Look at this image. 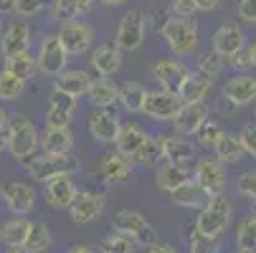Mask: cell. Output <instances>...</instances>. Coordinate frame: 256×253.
I'll return each mask as SVG.
<instances>
[{
  "label": "cell",
  "mask_w": 256,
  "mask_h": 253,
  "mask_svg": "<svg viewBox=\"0 0 256 253\" xmlns=\"http://www.w3.org/2000/svg\"><path fill=\"white\" fill-rule=\"evenodd\" d=\"M23 91H26V81H20L18 76H13L10 71L0 68V99L10 101V99L23 96Z\"/></svg>",
  "instance_id": "cell-40"
},
{
  "label": "cell",
  "mask_w": 256,
  "mask_h": 253,
  "mask_svg": "<svg viewBox=\"0 0 256 253\" xmlns=\"http://www.w3.org/2000/svg\"><path fill=\"white\" fill-rule=\"evenodd\" d=\"M188 248L193 251V253H198V251H218V243H216V238H206L203 233H198L196 228L188 233Z\"/></svg>",
  "instance_id": "cell-44"
},
{
  "label": "cell",
  "mask_w": 256,
  "mask_h": 253,
  "mask_svg": "<svg viewBox=\"0 0 256 253\" xmlns=\"http://www.w3.org/2000/svg\"><path fill=\"white\" fill-rule=\"evenodd\" d=\"M46 5V0H10V8L20 15V18H33L38 15Z\"/></svg>",
  "instance_id": "cell-43"
},
{
  "label": "cell",
  "mask_w": 256,
  "mask_h": 253,
  "mask_svg": "<svg viewBox=\"0 0 256 253\" xmlns=\"http://www.w3.org/2000/svg\"><path fill=\"white\" fill-rule=\"evenodd\" d=\"M132 165H152V162H160L162 160V134L158 137H144V142L137 147V152L130 157Z\"/></svg>",
  "instance_id": "cell-35"
},
{
  "label": "cell",
  "mask_w": 256,
  "mask_h": 253,
  "mask_svg": "<svg viewBox=\"0 0 256 253\" xmlns=\"http://www.w3.org/2000/svg\"><path fill=\"white\" fill-rule=\"evenodd\" d=\"M203 119H208V106L203 101H182L180 109L175 112V117L170 119L175 132L180 134H196V129L203 124Z\"/></svg>",
  "instance_id": "cell-18"
},
{
  "label": "cell",
  "mask_w": 256,
  "mask_h": 253,
  "mask_svg": "<svg viewBox=\"0 0 256 253\" xmlns=\"http://www.w3.org/2000/svg\"><path fill=\"white\" fill-rule=\"evenodd\" d=\"M94 251H99V248H94V246H71L68 248V253H94Z\"/></svg>",
  "instance_id": "cell-55"
},
{
  "label": "cell",
  "mask_w": 256,
  "mask_h": 253,
  "mask_svg": "<svg viewBox=\"0 0 256 253\" xmlns=\"http://www.w3.org/2000/svg\"><path fill=\"white\" fill-rule=\"evenodd\" d=\"M94 8V0H54V18L68 20V18H82Z\"/></svg>",
  "instance_id": "cell-38"
},
{
  "label": "cell",
  "mask_w": 256,
  "mask_h": 253,
  "mask_svg": "<svg viewBox=\"0 0 256 253\" xmlns=\"http://www.w3.org/2000/svg\"><path fill=\"white\" fill-rule=\"evenodd\" d=\"M28 228H30V221L26 215H13L6 223H0V243L8 251H23Z\"/></svg>",
  "instance_id": "cell-27"
},
{
  "label": "cell",
  "mask_w": 256,
  "mask_h": 253,
  "mask_svg": "<svg viewBox=\"0 0 256 253\" xmlns=\"http://www.w3.org/2000/svg\"><path fill=\"white\" fill-rule=\"evenodd\" d=\"M238 139H241V144H244L246 155L256 157V127H244L241 134H238Z\"/></svg>",
  "instance_id": "cell-47"
},
{
  "label": "cell",
  "mask_w": 256,
  "mask_h": 253,
  "mask_svg": "<svg viewBox=\"0 0 256 253\" xmlns=\"http://www.w3.org/2000/svg\"><path fill=\"white\" fill-rule=\"evenodd\" d=\"M168 195H170V200H172L175 205H180V208H193V210H200V208L210 200V193L198 183L196 177H190V180H186L182 185L172 188Z\"/></svg>",
  "instance_id": "cell-22"
},
{
  "label": "cell",
  "mask_w": 256,
  "mask_h": 253,
  "mask_svg": "<svg viewBox=\"0 0 256 253\" xmlns=\"http://www.w3.org/2000/svg\"><path fill=\"white\" fill-rule=\"evenodd\" d=\"M254 210H256V200H254Z\"/></svg>",
  "instance_id": "cell-60"
},
{
  "label": "cell",
  "mask_w": 256,
  "mask_h": 253,
  "mask_svg": "<svg viewBox=\"0 0 256 253\" xmlns=\"http://www.w3.org/2000/svg\"><path fill=\"white\" fill-rule=\"evenodd\" d=\"M231 223V203L224 198V193L210 195V200L200 208V215L196 221V231L203 233L206 238H221L224 231Z\"/></svg>",
  "instance_id": "cell-3"
},
{
  "label": "cell",
  "mask_w": 256,
  "mask_h": 253,
  "mask_svg": "<svg viewBox=\"0 0 256 253\" xmlns=\"http://www.w3.org/2000/svg\"><path fill=\"white\" fill-rule=\"evenodd\" d=\"M228 63H231V68H238V71L251 68V61H248V48L244 46V48H238L236 53H231V56H228Z\"/></svg>",
  "instance_id": "cell-49"
},
{
  "label": "cell",
  "mask_w": 256,
  "mask_h": 253,
  "mask_svg": "<svg viewBox=\"0 0 256 253\" xmlns=\"http://www.w3.org/2000/svg\"><path fill=\"white\" fill-rule=\"evenodd\" d=\"M10 10V0H0V15Z\"/></svg>",
  "instance_id": "cell-57"
},
{
  "label": "cell",
  "mask_w": 256,
  "mask_h": 253,
  "mask_svg": "<svg viewBox=\"0 0 256 253\" xmlns=\"http://www.w3.org/2000/svg\"><path fill=\"white\" fill-rule=\"evenodd\" d=\"M182 99L172 91H148L144 94V101H142V114L150 117V119H158V122H170L175 117V112L180 109Z\"/></svg>",
  "instance_id": "cell-10"
},
{
  "label": "cell",
  "mask_w": 256,
  "mask_h": 253,
  "mask_svg": "<svg viewBox=\"0 0 256 253\" xmlns=\"http://www.w3.org/2000/svg\"><path fill=\"white\" fill-rule=\"evenodd\" d=\"M218 3H221V0H196L198 10H203V13H210V10H216V8H218Z\"/></svg>",
  "instance_id": "cell-53"
},
{
  "label": "cell",
  "mask_w": 256,
  "mask_h": 253,
  "mask_svg": "<svg viewBox=\"0 0 256 253\" xmlns=\"http://www.w3.org/2000/svg\"><path fill=\"white\" fill-rule=\"evenodd\" d=\"M144 30H148V18H144L140 10H127L117 25L114 33V43L122 48V53H132L142 46L144 41Z\"/></svg>",
  "instance_id": "cell-6"
},
{
  "label": "cell",
  "mask_w": 256,
  "mask_h": 253,
  "mask_svg": "<svg viewBox=\"0 0 256 253\" xmlns=\"http://www.w3.org/2000/svg\"><path fill=\"white\" fill-rule=\"evenodd\" d=\"M79 188H76V180L71 172L64 175H54L48 180H44V198L48 203V208L54 210H66L71 205V200L76 198Z\"/></svg>",
  "instance_id": "cell-7"
},
{
  "label": "cell",
  "mask_w": 256,
  "mask_h": 253,
  "mask_svg": "<svg viewBox=\"0 0 256 253\" xmlns=\"http://www.w3.org/2000/svg\"><path fill=\"white\" fill-rule=\"evenodd\" d=\"M38 137L41 132L36 129L30 117L18 112L8 119V150L6 152H10L18 162H26L38 152Z\"/></svg>",
  "instance_id": "cell-1"
},
{
  "label": "cell",
  "mask_w": 256,
  "mask_h": 253,
  "mask_svg": "<svg viewBox=\"0 0 256 253\" xmlns=\"http://www.w3.org/2000/svg\"><path fill=\"white\" fill-rule=\"evenodd\" d=\"M198 74H203L206 79L216 81L218 76H221V71H224V56H218L216 51H208V53H200L198 58Z\"/></svg>",
  "instance_id": "cell-41"
},
{
  "label": "cell",
  "mask_w": 256,
  "mask_h": 253,
  "mask_svg": "<svg viewBox=\"0 0 256 253\" xmlns=\"http://www.w3.org/2000/svg\"><path fill=\"white\" fill-rule=\"evenodd\" d=\"M3 68L10 71L13 76H18L20 81H33L36 74H38V63H36V56H30L28 51L13 53V56H3Z\"/></svg>",
  "instance_id": "cell-31"
},
{
  "label": "cell",
  "mask_w": 256,
  "mask_h": 253,
  "mask_svg": "<svg viewBox=\"0 0 256 253\" xmlns=\"http://www.w3.org/2000/svg\"><path fill=\"white\" fill-rule=\"evenodd\" d=\"M132 172H134L132 160H130L127 155L117 152V150L102 155V160H99V177L104 180V183H109V185H122V183H127V180L132 177Z\"/></svg>",
  "instance_id": "cell-15"
},
{
  "label": "cell",
  "mask_w": 256,
  "mask_h": 253,
  "mask_svg": "<svg viewBox=\"0 0 256 253\" xmlns=\"http://www.w3.org/2000/svg\"><path fill=\"white\" fill-rule=\"evenodd\" d=\"M0 198L6 200V208L10 215H28L36 208V190L28 183H20V180H13L3 188Z\"/></svg>",
  "instance_id": "cell-14"
},
{
  "label": "cell",
  "mask_w": 256,
  "mask_h": 253,
  "mask_svg": "<svg viewBox=\"0 0 256 253\" xmlns=\"http://www.w3.org/2000/svg\"><path fill=\"white\" fill-rule=\"evenodd\" d=\"M190 177H193V175H190V170H188L186 165H180V162H165V165H160L158 172H155V183H158L160 190L170 193L172 188L182 185V183H186V180H190Z\"/></svg>",
  "instance_id": "cell-30"
},
{
  "label": "cell",
  "mask_w": 256,
  "mask_h": 253,
  "mask_svg": "<svg viewBox=\"0 0 256 253\" xmlns=\"http://www.w3.org/2000/svg\"><path fill=\"white\" fill-rule=\"evenodd\" d=\"M172 13H168V10H155V13H150V23H152V28L160 33L162 30V25L168 23V18H170Z\"/></svg>",
  "instance_id": "cell-50"
},
{
  "label": "cell",
  "mask_w": 256,
  "mask_h": 253,
  "mask_svg": "<svg viewBox=\"0 0 256 253\" xmlns=\"http://www.w3.org/2000/svg\"><path fill=\"white\" fill-rule=\"evenodd\" d=\"M54 79H56L54 89H58L64 94H71L76 99L86 96V89L92 84V74H89V71H84V68H68V66L61 71V74H56Z\"/></svg>",
  "instance_id": "cell-25"
},
{
  "label": "cell",
  "mask_w": 256,
  "mask_h": 253,
  "mask_svg": "<svg viewBox=\"0 0 256 253\" xmlns=\"http://www.w3.org/2000/svg\"><path fill=\"white\" fill-rule=\"evenodd\" d=\"M99 3H104V5H109V8H114V5H122L124 0H99Z\"/></svg>",
  "instance_id": "cell-58"
},
{
  "label": "cell",
  "mask_w": 256,
  "mask_h": 253,
  "mask_svg": "<svg viewBox=\"0 0 256 253\" xmlns=\"http://www.w3.org/2000/svg\"><path fill=\"white\" fill-rule=\"evenodd\" d=\"M244 46H246V35H244V30L236 20H226L213 33V51L224 58H228L231 53H236Z\"/></svg>",
  "instance_id": "cell-20"
},
{
  "label": "cell",
  "mask_w": 256,
  "mask_h": 253,
  "mask_svg": "<svg viewBox=\"0 0 256 253\" xmlns=\"http://www.w3.org/2000/svg\"><path fill=\"white\" fill-rule=\"evenodd\" d=\"M160 35L165 38V46L175 53V56H190L198 43H200V28L196 20L190 18H180V15H170L168 23L162 25Z\"/></svg>",
  "instance_id": "cell-2"
},
{
  "label": "cell",
  "mask_w": 256,
  "mask_h": 253,
  "mask_svg": "<svg viewBox=\"0 0 256 253\" xmlns=\"http://www.w3.org/2000/svg\"><path fill=\"white\" fill-rule=\"evenodd\" d=\"M170 13L180 18H193L198 13L196 0H170Z\"/></svg>",
  "instance_id": "cell-46"
},
{
  "label": "cell",
  "mask_w": 256,
  "mask_h": 253,
  "mask_svg": "<svg viewBox=\"0 0 256 253\" xmlns=\"http://www.w3.org/2000/svg\"><path fill=\"white\" fill-rule=\"evenodd\" d=\"M198 147L188 139V134H162V160L168 162H180V165H186L196 157Z\"/></svg>",
  "instance_id": "cell-23"
},
{
  "label": "cell",
  "mask_w": 256,
  "mask_h": 253,
  "mask_svg": "<svg viewBox=\"0 0 256 253\" xmlns=\"http://www.w3.org/2000/svg\"><path fill=\"white\" fill-rule=\"evenodd\" d=\"M114 228H117V231H124V233H130V236H134L140 246H148V243L152 241V231H150L148 218H144L140 210H132V208L117 210V215H114Z\"/></svg>",
  "instance_id": "cell-17"
},
{
  "label": "cell",
  "mask_w": 256,
  "mask_h": 253,
  "mask_svg": "<svg viewBox=\"0 0 256 253\" xmlns=\"http://www.w3.org/2000/svg\"><path fill=\"white\" fill-rule=\"evenodd\" d=\"M120 127V112H114L112 106H94V112L89 114V134L99 144H114Z\"/></svg>",
  "instance_id": "cell-8"
},
{
  "label": "cell",
  "mask_w": 256,
  "mask_h": 253,
  "mask_svg": "<svg viewBox=\"0 0 256 253\" xmlns=\"http://www.w3.org/2000/svg\"><path fill=\"white\" fill-rule=\"evenodd\" d=\"M210 84H213V81L206 79L203 74H198V71H190V74L186 76V81H182L178 96H180L182 101H203V99L208 96V91H210Z\"/></svg>",
  "instance_id": "cell-33"
},
{
  "label": "cell",
  "mask_w": 256,
  "mask_h": 253,
  "mask_svg": "<svg viewBox=\"0 0 256 253\" xmlns=\"http://www.w3.org/2000/svg\"><path fill=\"white\" fill-rule=\"evenodd\" d=\"M236 248L241 253H254L256 251V213L246 215L236 231Z\"/></svg>",
  "instance_id": "cell-39"
},
{
  "label": "cell",
  "mask_w": 256,
  "mask_h": 253,
  "mask_svg": "<svg viewBox=\"0 0 256 253\" xmlns=\"http://www.w3.org/2000/svg\"><path fill=\"white\" fill-rule=\"evenodd\" d=\"M92 68L96 71L99 76H114L117 71L122 68V48L114 41L99 43L92 51Z\"/></svg>",
  "instance_id": "cell-21"
},
{
  "label": "cell",
  "mask_w": 256,
  "mask_h": 253,
  "mask_svg": "<svg viewBox=\"0 0 256 253\" xmlns=\"http://www.w3.org/2000/svg\"><path fill=\"white\" fill-rule=\"evenodd\" d=\"M234 109H236V104L231 101V99H226V96H221V101H218V112H221V114H234Z\"/></svg>",
  "instance_id": "cell-52"
},
{
  "label": "cell",
  "mask_w": 256,
  "mask_h": 253,
  "mask_svg": "<svg viewBox=\"0 0 256 253\" xmlns=\"http://www.w3.org/2000/svg\"><path fill=\"white\" fill-rule=\"evenodd\" d=\"M30 48V25L26 20L10 23L3 35H0V53L3 56H13V53H23Z\"/></svg>",
  "instance_id": "cell-24"
},
{
  "label": "cell",
  "mask_w": 256,
  "mask_h": 253,
  "mask_svg": "<svg viewBox=\"0 0 256 253\" xmlns=\"http://www.w3.org/2000/svg\"><path fill=\"white\" fill-rule=\"evenodd\" d=\"M224 96L231 99L236 106H246V104H254L256 101V76L246 74H234L224 81Z\"/></svg>",
  "instance_id": "cell-19"
},
{
  "label": "cell",
  "mask_w": 256,
  "mask_h": 253,
  "mask_svg": "<svg viewBox=\"0 0 256 253\" xmlns=\"http://www.w3.org/2000/svg\"><path fill=\"white\" fill-rule=\"evenodd\" d=\"M51 243H54V236H51L48 226L41 223V221H36V223H30V228H28L23 251H26V253H44V251L51 248Z\"/></svg>",
  "instance_id": "cell-34"
},
{
  "label": "cell",
  "mask_w": 256,
  "mask_h": 253,
  "mask_svg": "<svg viewBox=\"0 0 256 253\" xmlns=\"http://www.w3.org/2000/svg\"><path fill=\"white\" fill-rule=\"evenodd\" d=\"M236 185H238V193H241V195H246L248 200H256V170L244 172V175L236 180Z\"/></svg>",
  "instance_id": "cell-45"
},
{
  "label": "cell",
  "mask_w": 256,
  "mask_h": 253,
  "mask_svg": "<svg viewBox=\"0 0 256 253\" xmlns=\"http://www.w3.org/2000/svg\"><path fill=\"white\" fill-rule=\"evenodd\" d=\"M76 104H79L76 96L54 89V94H51V99H48L46 127H68L71 119H74V114H76Z\"/></svg>",
  "instance_id": "cell-16"
},
{
  "label": "cell",
  "mask_w": 256,
  "mask_h": 253,
  "mask_svg": "<svg viewBox=\"0 0 256 253\" xmlns=\"http://www.w3.org/2000/svg\"><path fill=\"white\" fill-rule=\"evenodd\" d=\"M0 223H3V221H0Z\"/></svg>",
  "instance_id": "cell-63"
},
{
  "label": "cell",
  "mask_w": 256,
  "mask_h": 253,
  "mask_svg": "<svg viewBox=\"0 0 256 253\" xmlns=\"http://www.w3.org/2000/svg\"><path fill=\"white\" fill-rule=\"evenodd\" d=\"M193 177L198 180V183H200L210 195L224 193V190H226V183H228L226 162H221L218 157H203V160H198Z\"/></svg>",
  "instance_id": "cell-13"
},
{
  "label": "cell",
  "mask_w": 256,
  "mask_h": 253,
  "mask_svg": "<svg viewBox=\"0 0 256 253\" xmlns=\"http://www.w3.org/2000/svg\"><path fill=\"white\" fill-rule=\"evenodd\" d=\"M238 18L256 25V0H238Z\"/></svg>",
  "instance_id": "cell-48"
},
{
  "label": "cell",
  "mask_w": 256,
  "mask_h": 253,
  "mask_svg": "<svg viewBox=\"0 0 256 253\" xmlns=\"http://www.w3.org/2000/svg\"><path fill=\"white\" fill-rule=\"evenodd\" d=\"M38 147L51 155H68L74 150V132L68 127H46L38 137Z\"/></svg>",
  "instance_id": "cell-26"
},
{
  "label": "cell",
  "mask_w": 256,
  "mask_h": 253,
  "mask_svg": "<svg viewBox=\"0 0 256 253\" xmlns=\"http://www.w3.org/2000/svg\"><path fill=\"white\" fill-rule=\"evenodd\" d=\"M0 193H3V188H0Z\"/></svg>",
  "instance_id": "cell-61"
},
{
  "label": "cell",
  "mask_w": 256,
  "mask_h": 253,
  "mask_svg": "<svg viewBox=\"0 0 256 253\" xmlns=\"http://www.w3.org/2000/svg\"><path fill=\"white\" fill-rule=\"evenodd\" d=\"M117 94H120V86H117V81H112V76H96V79H92V84L86 89L92 106H114Z\"/></svg>",
  "instance_id": "cell-29"
},
{
  "label": "cell",
  "mask_w": 256,
  "mask_h": 253,
  "mask_svg": "<svg viewBox=\"0 0 256 253\" xmlns=\"http://www.w3.org/2000/svg\"><path fill=\"white\" fill-rule=\"evenodd\" d=\"M36 63H38V71L46 76H56L68 66V53H66L64 43L58 41V35H46L41 41Z\"/></svg>",
  "instance_id": "cell-9"
},
{
  "label": "cell",
  "mask_w": 256,
  "mask_h": 253,
  "mask_svg": "<svg viewBox=\"0 0 256 253\" xmlns=\"http://www.w3.org/2000/svg\"><path fill=\"white\" fill-rule=\"evenodd\" d=\"M254 117H256V112H254Z\"/></svg>",
  "instance_id": "cell-62"
},
{
  "label": "cell",
  "mask_w": 256,
  "mask_h": 253,
  "mask_svg": "<svg viewBox=\"0 0 256 253\" xmlns=\"http://www.w3.org/2000/svg\"><path fill=\"white\" fill-rule=\"evenodd\" d=\"M213 155L221 160V162H226V165H238L244 160L246 150H244L238 134L221 132V134H218V139H216V144H213Z\"/></svg>",
  "instance_id": "cell-28"
},
{
  "label": "cell",
  "mask_w": 256,
  "mask_h": 253,
  "mask_svg": "<svg viewBox=\"0 0 256 253\" xmlns=\"http://www.w3.org/2000/svg\"><path fill=\"white\" fill-rule=\"evenodd\" d=\"M58 41L64 43L66 53L68 56H84L89 48H92V41H94V28L79 18H68V20H61V28H58Z\"/></svg>",
  "instance_id": "cell-5"
},
{
  "label": "cell",
  "mask_w": 256,
  "mask_h": 253,
  "mask_svg": "<svg viewBox=\"0 0 256 253\" xmlns=\"http://www.w3.org/2000/svg\"><path fill=\"white\" fill-rule=\"evenodd\" d=\"M64 172H71L76 175L79 172V160L68 155H51V152H44L38 157H30L28 162V175L30 180H36V183H44V180L54 177V175H64Z\"/></svg>",
  "instance_id": "cell-4"
},
{
  "label": "cell",
  "mask_w": 256,
  "mask_h": 253,
  "mask_svg": "<svg viewBox=\"0 0 256 253\" xmlns=\"http://www.w3.org/2000/svg\"><path fill=\"white\" fill-rule=\"evenodd\" d=\"M144 137H148V132H144L140 124H132V122L124 124V122H122V127H120V132H117V137H114V147H117V152L132 157V155L137 152V147L144 142Z\"/></svg>",
  "instance_id": "cell-32"
},
{
  "label": "cell",
  "mask_w": 256,
  "mask_h": 253,
  "mask_svg": "<svg viewBox=\"0 0 256 253\" xmlns=\"http://www.w3.org/2000/svg\"><path fill=\"white\" fill-rule=\"evenodd\" d=\"M66 210H68L71 221H74L76 226H86V223L96 221L104 213V195L92 193V190H79Z\"/></svg>",
  "instance_id": "cell-11"
},
{
  "label": "cell",
  "mask_w": 256,
  "mask_h": 253,
  "mask_svg": "<svg viewBox=\"0 0 256 253\" xmlns=\"http://www.w3.org/2000/svg\"><path fill=\"white\" fill-rule=\"evenodd\" d=\"M137 248H140L137 238L124 231H117V228H114V233L104 236L102 246H99V251H104V253H134Z\"/></svg>",
  "instance_id": "cell-37"
},
{
  "label": "cell",
  "mask_w": 256,
  "mask_h": 253,
  "mask_svg": "<svg viewBox=\"0 0 256 253\" xmlns=\"http://www.w3.org/2000/svg\"><path fill=\"white\" fill-rule=\"evenodd\" d=\"M221 132L224 129H221V124H218L216 119H203V124L196 129V142L200 144V147H206V150H213V144H216V139H218Z\"/></svg>",
  "instance_id": "cell-42"
},
{
  "label": "cell",
  "mask_w": 256,
  "mask_h": 253,
  "mask_svg": "<svg viewBox=\"0 0 256 253\" xmlns=\"http://www.w3.org/2000/svg\"><path fill=\"white\" fill-rule=\"evenodd\" d=\"M188 74H190V68L178 58H158L152 63V79L160 84V89L172 91V94L180 91V86H182Z\"/></svg>",
  "instance_id": "cell-12"
},
{
  "label": "cell",
  "mask_w": 256,
  "mask_h": 253,
  "mask_svg": "<svg viewBox=\"0 0 256 253\" xmlns=\"http://www.w3.org/2000/svg\"><path fill=\"white\" fill-rule=\"evenodd\" d=\"M144 94H148V89H144L142 84H134V81H130V84L120 86L117 101H120V106H122L124 112H130V114H140V112H142V101H144Z\"/></svg>",
  "instance_id": "cell-36"
},
{
  "label": "cell",
  "mask_w": 256,
  "mask_h": 253,
  "mask_svg": "<svg viewBox=\"0 0 256 253\" xmlns=\"http://www.w3.org/2000/svg\"><path fill=\"white\" fill-rule=\"evenodd\" d=\"M8 150V124L0 127V155Z\"/></svg>",
  "instance_id": "cell-54"
},
{
  "label": "cell",
  "mask_w": 256,
  "mask_h": 253,
  "mask_svg": "<svg viewBox=\"0 0 256 253\" xmlns=\"http://www.w3.org/2000/svg\"><path fill=\"white\" fill-rule=\"evenodd\" d=\"M148 251L150 253H175V246H170L165 241H150L148 243Z\"/></svg>",
  "instance_id": "cell-51"
},
{
  "label": "cell",
  "mask_w": 256,
  "mask_h": 253,
  "mask_svg": "<svg viewBox=\"0 0 256 253\" xmlns=\"http://www.w3.org/2000/svg\"><path fill=\"white\" fill-rule=\"evenodd\" d=\"M248 48V61H251V68H256V41L251 43V46H246Z\"/></svg>",
  "instance_id": "cell-56"
},
{
  "label": "cell",
  "mask_w": 256,
  "mask_h": 253,
  "mask_svg": "<svg viewBox=\"0 0 256 253\" xmlns=\"http://www.w3.org/2000/svg\"><path fill=\"white\" fill-rule=\"evenodd\" d=\"M3 124H8V112L0 106V127H3Z\"/></svg>",
  "instance_id": "cell-59"
}]
</instances>
